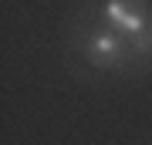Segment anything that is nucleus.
Segmentation results:
<instances>
[{
	"instance_id": "f257e3e1",
	"label": "nucleus",
	"mask_w": 152,
	"mask_h": 145,
	"mask_svg": "<svg viewBox=\"0 0 152 145\" xmlns=\"http://www.w3.org/2000/svg\"><path fill=\"white\" fill-rule=\"evenodd\" d=\"M75 47L81 51L85 61L91 68H98V71H125V68H132V64H139V68L149 64V61L139 54V47L125 37V34L105 27L102 20H98L81 41H75Z\"/></svg>"
}]
</instances>
